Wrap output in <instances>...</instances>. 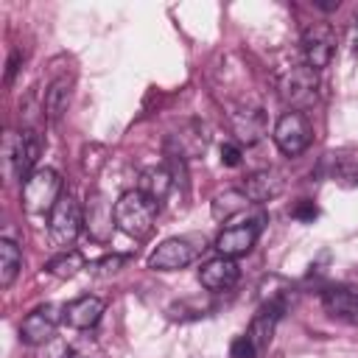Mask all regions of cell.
<instances>
[{"instance_id":"6","label":"cell","mask_w":358,"mask_h":358,"mask_svg":"<svg viewBox=\"0 0 358 358\" xmlns=\"http://www.w3.org/2000/svg\"><path fill=\"white\" fill-rule=\"evenodd\" d=\"M263 224H266V215H255V218H246V221H241V224H229V227H224L221 232H218V238H215V249H218V255L221 257H241V255H246L255 243H257V238H260V232H263Z\"/></svg>"},{"instance_id":"10","label":"cell","mask_w":358,"mask_h":358,"mask_svg":"<svg viewBox=\"0 0 358 358\" xmlns=\"http://www.w3.org/2000/svg\"><path fill=\"white\" fill-rule=\"evenodd\" d=\"M302 50H305V64L308 67H313V70L327 67L333 53H336V34H333V28L324 25V22L308 25L302 31Z\"/></svg>"},{"instance_id":"14","label":"cell","mask_w":358,"mask_h":358,"mask_svg":"<svg viewBox=\"0 0 358 358\" xmlns=\"http://www.w3.org/2000/svg\"><path fill=\"white\" fill-rule=\"evenodd\" d=\"M322 305L333 319L358 324V288H330L324 291Z\"/></svg>"},{"instance_id":"16","label":"cell","mask_w":358,"mask_h":358,"mask_svg":"<svg viewBox=\"0 0 358 358\" xmlns=\"http://www.w3.org/2000/svg\"><path fill=\"white\" fill-rule=\"evenodd\" d=\"M112 221H115V210L106 204V199L101 193H92V201L87 204V215H84L90 235L95 241H106L112 232Z\"/></svg>"},{"instance_id":"20","label":"cell","mask_w":358,"mask_h":358,"mask_svg":"<svg viewBox=\"0 0 358 358\" xmlns=\"http://www.w3.org/2000/svg\"><path fill=\"white\" fill-rule=\"evenodd\" d=\"M20 268H22V252H20V246L14 241L3 238L0 241V285L8 288L17 280Z\"/></svg>"},{"instance_id":"5","label":"cell","mask_w":358,"mask_h":358,"mask_svg":"<svg viewBox=\"0 0 358 358\" xmlns=\"http://www.w3.org/2000/svg\"><path fill=\"white\" fill-rule=\"evenodd\" d=\"M81 224H84V210H81L78 199L73 193H62V199L56 201V207L50 210V218H48L50 243L59 246L62 252H67L76 243Z\"/></svg>"},{"instance_id":"19","label":"cell","mask_w":358,"mask_h":358,"mask_svg":"<svg viewBox=\"0 0 358 358\" xmlns=\"http://www.w3.org/2000/svg\"><path fill=\"white\" fill-rule=\"evenodd\" d=\"M249 204H252V201L246 199V193H243L241 187L224 190V193H218V196L213 199V218H215V221H229V218H235L238 213H243Z\"/></svg>"},{"instance_id":"11","label":"cell","mask_w":358,"mask_h":358,"mask_svg":"<svg viewBox=\"0 0 358 358\" xmlns=\"http://www.w3.org/2000/svg\"><path fill=\"white\" fill-rule=\"evenodd\" d=\"M241 280V268L232 257H213L199 268V282L207 291H229Z\"/></svg>"},{"instance_id":"4","label":"cell","mask_w":358,"mask_h":358,"mask_svg":"<svg viewBox=\"0 0 358 358\" xmlns=\"http://www.w3.org/2000/svg\"><path fill=\"white\" fill-rule=\"evenodd\" d=\"M62 176L53 168H36L25 182H22V207L31 215L50 213L56 201L62 199Z\"/></svg>"},{"instance_id":"23","label":"cell","mask_w":358,"mask_h":358,"mask_svg":"<svg viewBox=\"0 0 358 358\" xmlns=\"http://www.w3.org/2000/svg\"><path fill=\"white\" fill-rule=\"evenodd\" d=\"M333 182L347 185V187L358 185V159L350 154H338L333 159Z\"/></svg>"},{"instance_id":"9","label":"cell","mask_w":358,"mask_h":358,"mask_svg":"<svg viewBox=\"0 0 358 358\" xmlns=\"http://www.w3.org/2000/svg\"><path fill=\"white\" fill-rule=\"evenodd\" d=\"M59 322H64V310H59L56 305H39L34 308L22 324H20V338L31 347H39V344H48L53 336H56V327Z\"/></svg>"},{"instance_id":"27","label":"cell","mask_w":358,"mask_h":358,"mask_svg":"<svg viewBox=\"0 0 358 358\" xmlns=\"http://www.w3.org/2000/svg\"><path fill=\"white\" fill-rule=\"evenodd\" d=\"M291 215H294V218H299V221H313V218L319 215V210H316V204H313V201L302 199V201L291 210Z\"/></svg>"},{"instance_id":"13","label":"cell","mask_w":358,"mask_h":358,"mask_svg":"<svg viewBox=\"0 0 358 358\" xmlns=\"http://www.w3.org/2000/svg\"><path fill=\"white\" fill-rule=\"evenodd\" d=\"M241 190L246 193L249 201L263 204V201H271L274 196L282 193V176L277 171H255L252 176L243 179Z\"/></svg>"},{"instance_id":"25","label":"cell","mask_w":358,"mask_h":358,"mask_svg":"<svg viewBox=\"0 0 358 358\" xmlns=\"http://www.w3.org/2000/svg\"><path fill=\"white\" fill-rule=\"evenodd\" d=\"M229 352H232V358H257L260 352H257V347L252 344V338L243 333V336H238L235 341H232V347H229Z\"/></svg>"},{"instance_id":"15","label":"cell","mask_w":358,"mask_h":358,"mask_svg":"<svg viewBox=\"0 0 358 358\" xmlns=\"http://www.w3.org/2000/svg\"><path fill=\"white\" fill-rule=\"evenodd\" d=\"M280 316H282V310L268 308V305H260V308H257V313L252 316V324H249L246 336L252 338V344L257 347V352L268 350V344H271V338H274V327H277Z\"/></svg>"},{"instance_id":"30","label":"cell","mask_w":358,"mask_h":358,"mask_svg":"<svg viewBox=\"0 0 358 358\" xmlns=\"http://www.w3.org/2000/svg\"><path fill=\"white\" fill-rule=\"evenodd\" d=\"M64 358H87V355H64Z\"/></svg>"},{"instance_id":"1","label":"cell","mask_w":358,"mask_h":358,"mask_svg":"<svg viewBox=\"0 0 358 358\" xmlns=\"http://www.w3.org/2000/svg\"><path fill=\"white\" fill-rule=\"evenodd\" d=\"M157 213H159V204L154 199H148L143 190H126L115 201V227L120 232H126L129 238L143 241L151 235Z\"/></svg>"},{"instance_id":"29","label":"cell","mask_w":358,"mask_h":358,"mask_svg":"<svg viewBox=\"0 0 358 358\" xmlns=\"http://www.w3.org/2000/svg\"><path fill=\"white\" fill-rule=\"evenodd\" d=\"M350 50H352V56H358V20H355V25H352V39H350Z\"/></svg>"},{"instance_id":"24","label":"cell","mask_w":358,"mask_h":358,"mask_svg":"<svg viewBox=\"0 0 358 358\" xmlns=\"http://www.w3.org/2000/svg\"><path fill=\"white\" fill-rule=\"evenodd\" d=\"M126 260H129L126 255H106V257L90 263V274H95V277H112V274H117L123 268Z\"/></svg>"},{"instance_id":"2","label":"cell","mask_w":358,"mask_h":358,"mask_svg":"<svg viewBox=\"0 0 358 358\" xmlns=\"http://www.w3.org/2000/svg\"><path fill=\"white\" fill-rule=\"evenodd\" d=\"M42 154V140L34 129L22 131H6L3 140V159H6V173L14 179H28L36 168V159Z\"/></svg>"},{"instance_id":"17","label":"cell","mask_w":358,"mask_h":358,"mask_svg":"<svg viewBox=\"0 0 358 358\" xmlns=\"http://www.w3.org/2000/svg\"><path fill=\"white\" fill-rule=\"evenodd\" d=\"M232 131L238 137V143H257L266 134V117L260 109H238L232 112Z\"/></svg>"},{"instance_id":"21","label":"cell","mask_w":358,"mask_h":358,"mask_svg":"<svg viewBox=\"0 0 358 358\" xmlns=\"http://www.w3.org/2000/svg\"><path fill=\"white\" fill-rule=\"evenodd\" d=\"M67 103H70V81L67 78H56L45 90V117L48 120H59L67 112Z\"/></svg>"},{"instance_id":"28","label":"cell","mask_w":358,"mask_h":358,"mask_svg":"<svg viewBox=\"0 0 358 358\" xmlns=\"http://www.w3.org/2000/svg\"><path fill=\"white\" fill-rule=\"evenodd\" d=\"M20 64H22V53H20V50H14V53H11V59H8V67H6V84H11V81H14V76H17Z\"/></svg>"},{"instance_id":"22","label":"cell","mask_w":358,"mask_h":358,"mask_svg":"<svg viewBox=\"0 0 358 358\" xmlns=\"http://www.w3.org/2000/svg\"><path fill=\"white\" fill-rule=\"evenodd\" d=\"M84 266H87V263H84V257H81L76 249H67V252H62V255L50 257V260H48V266H45V271H48V274H53V277H59V280H70V277H76Z\"/></svg>"},{"instance_id":"3","label":"cell","mask_w":358,"mask_h":358,"mask_svg":"<svg viewBox=\"0 0 358 358\" xmlns=\"http://www.w3.org/2000/svg\"><path fill=\"white\" fill-rule=\"evenodd\" d=\"M277 90H280L282 103L291 106V112H302V109L313 106L316 98H319V76H316L313 67L296 64V67H288L280 76Z\"/></svg>"},{"instance_id":"8","label":"cell","mask_w":358,"mask_h":358,"mask_svg":"<svg viewBox=\"0 0 358 358\" xmlns=\"http://www.w3.org/2000/svg\"><path fill=\"white\" fill-rule=\"evenodd\" d=\"M201 246H196L193 238H168L148 255L151 271H179L196 260Z\"/></svg>"},{"instance_id":"12","label":"cell","mask_w":358,"mask_h":358,"mask_svg":"<svg viewBox=\"0 0 358 358\" xmlns=\"http://www.w3.org/2000/svg\"><path fill=\"white\" fill-rule=\"evenodd\" d=\"M62 310H64V322H67L70 327H76V330H90V327H95V324L101 322V316H103V299H98V296H78V299L67 302Z\"/></svg>"},{"instance_id":"26","label":"cell","mask_w":358,"mask_h":358,"mask_svg":"<svg viewBox=\"0 0 358 358\" xmlns=\"http://www.w3.org/2000/svg\"><path fill=\"white\" fill-rule=\"evenodd\" d=\"M221 165H227V168H238V165H241V145H235V143H224V145H221Z\"/></svg>"},{"instance_id":"18","label":"cell","mask_w":358,"mask_h":358,"mask_svg":"<svg viewBox=\"0 0 358 358\" xmlns=\"http://www.w3.org/2000/svg\"><path fill=\"white\" fill-rule=\"evenodd\" d=\"M176 185V179H173V171L171 168H165V165H154V168H145L143 173H140V185H137V190H143L148 199H154L157 204L168 196V190Z\"/></svg>"},{"instance_id":"7","label":"cell","mask_w":358,"mask_h":358,"mask_svg":"<svg viewBox=\"0 0 358 358\" xmlns=\"http://www.w3.org/2000/svg\"><path fill=\"white\" fill-rule=\"evenodd\" d=\"M310 123L302 112H282L274 123V143L285 157H299L310 145Z\"/></svg>"}]
</instances>
